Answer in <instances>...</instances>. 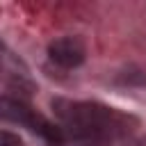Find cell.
I'll use <instances>...</instances> for the list:
<instances>
[{
  "label": "cell",
  "instance_id": "obj_1",
  "mask_svg": "<svg viewBox=\"0 0 146 146\" xmlns=\"http://www.w3.org/2000/svg\"><path fill=\"white\" fill-rule=\"evenodd\" d=\"M52 110L59 119L64 137L80 144H103L130 132L132 119L114 107L91 103V100H68L55 98Z\"/></svg>",
  "mask_w": 146,
  "mask_h": 146
},
{
  "label": "cell",
  "instance_id": "obj_2",
  "mask_svg": "<svg viewBox=\"0 0 146 146\" xmlns=\"http://www.w3.org/2000/svg\"><path fill=\"white\" fill-rule=\"evenodd\" d=\"M0 119L2 121H9V123H18V125L27 128L30 132H36L50 146H62L64 139H66L64 137V130L57 123L48 121L43 114H39L23 98H16V96L0 94Z\"/></svg>",
  "mask_w": 146,
  "mask_h": 146
},
{
  "label": "cell",
  "instance_id": "obj_3",
  "mask_svg": "<svg viewBox=\"0 0 146 146\" xmlns=\"http://www.w3.org/2000/svg\"><path fill=\"white\" fill-rule=\"evenodd\" d=\"M84 55H87V50H84V43H82L80 36L66 34V36H59V39L50 41V46H48V57L62 68L80 66L84 62Z\"/></svg>",
  "mask_w": 146,
  "mask_h": 146
},
{
  "label": "cell",
  "instance_id": "obj_4",
  "mask_svg": "<svg viewBox=\"0 0 146 146\" xmlns=\"http://www.w3.org/2000/svg\"><path fill=\"white\" fill-rule=\"evenodd\" d=\"M0 146H23V141L11 132H0Z\"/></svg>",
  "mask_w": 146,
  "mask_h": 146
}]
</instances>
